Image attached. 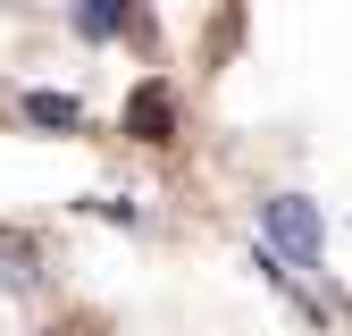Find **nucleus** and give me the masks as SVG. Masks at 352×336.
Wrapping results in <instances>:
<instances>
[{
    "label": "nucleus",
    "instance_id": "nucleus-2",
    "mask_svg": "<svg viewBox=\"0 0 352 336\" xmlns=\"http://www.w3.org/2000/svg\"><path fill=\"white\" fill-rule=\"evenodd\" d=\"M126 135H135V143H176V93H168V84H135Z\"/></svg>",
    "mask_w": 352,
    "mask_h": 336
},
{
    "label": "nucleus",
    "instance_id": "nucleus-6",
    "mask_svg": "<svg viewBox=\"0 0 352 336\" xmlns=\"http://www.w3.org/2000/svg\"><path fill=\"white\" fill-rule=\"evenodd\" d=\"M34 336H67V328H34Z\"/></svg>",
    "mask_w": 352,
    "mask_h": 336
},
{
    "label": "nucleus",
    "instance_id": "nucleus-3",
    "mask_svg": "<svg viewBox=\"0 0 352 336\" xmlns=\"http://www.w3.org/2000/svg\"><path fill=\"white\" fill-rule=\"evenodd\" d=\"M84 109H76V93H25V126H42V135H67Z\"/></svg>",
    "mask_w": 352,
    "mask_h": 336
},
{
    "label": "nucleus",
    "instance_id": "nucleus-1",
    "mask_svg": "<svg viewBox=\"0 0 352 336\" xmlns=\"http://www.w3.org/2000/svg\"><path fill=\"white\" fill-rule=\"evenodd\" d=\"M260 227H269V244L285 252L294 269H319V244H327V227H319V210L302 202V193H269V202H260Z\"/></svg>",
    "mask_w": 352,
    "mask_h": 336
},
{
    "label": "nucleus",
    "instance_id": "nucleus-5",
    "mask_svg": "<svg viewBox=\"0 0 352 336\" xmlns=\"http://www.w3.org/2000/svg\"><path fill=\"white\" fill-rule=\"evenodd\" d=\"M17 286H34V252L25 244H0V294H17Z\"/></svg>",
    "mask_w": 352,
    "mask_h": 336
},
{
    "label": "nucleus",
    "instance_id": "nucleus-4",
    "mask_svg": "<svg viewBox=\"0 0 352 336\" xmlns=\"http://www.w3.org/2000/svg\"><path fill=\"white\" fill-rule=\"evenodd\" d=\"M126 9H135V0H84V9H76V34H84V42H109V34L126 25Z\"/></svg>",
    "mask_w": 352,
    "mask_h": 336
}]
</instances>
